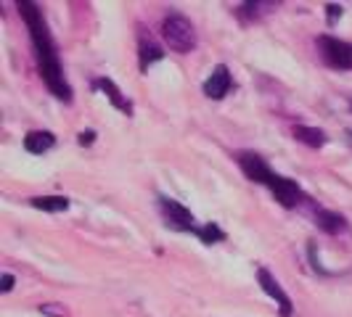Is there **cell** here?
I'll use <instances>...</instances> for the list:
<instances>
[{"instance_id": "5", "label": "cell", "mask_w": 352, "mask_h": 317, "mask_svg": "<svg viewBox=\"0 0 352 317\" xmlns=\"http://www.w3.org/2000/svg\"><path fill=\"white\" fill-rule=\"evenodd\" d=\"M318 48H320V56L329 67L344 71L352 69V43L331 35H320L318 37Z\"/></svg>"}, {"instance_id": "13", "label": "cell", "mask_w": 352, "mask_h": 317, "mask_svg": "<svg viewBox=\"0 0 352 317\" xmlns=\"http://www.w3.org/2000/svg\"><path fill=\"white\" fill-rule=\"evenodd\" d=\"M30 207H35L40 211L58 214V211L69 209V198L67 196H35V198H30Z\"/></svg>"}, {"instance_id": "7", "label": "cell", "mask_w": 352, "mask_h": 317, "mask_svg": "<svg viewBox=\"0 0 352 317\" xmlns=\"http://www.w3.org/2000/svg\"><path fill=\"white\" fill-rule=\"evenodd\" d=\"M230 88H233V77H230V69L226 64H217V67L210 71V77L204 80V85H201L204 95L212 98V101H223L230 93Z\"/></svg>"}, {"instance_id": "19", "label": "cell", "mask_w": 352, "mask_h": 317, "mask_svg": "<svg viewBox=\"0 0 352 317\" xmlns=\"http://www.w3.org/2000/svg\"><path fill=\"white\" fill-rule=\"evenodd\" d=\"M77 143H80V145H93V143H96V132H93V130H82V132L77 135Z\"/></svg>"}, {"instance_id": "16", "label": "cell", "mask_w": 352, "mask_h": 317, "mask_svg": "<svg viewBox=\"0 0 352 317\" xmlns=\"http://www.w3.org/2000/svg\"><path fill=\"white\" fill-rule=\"evenodd\" d=\"M196 238H199L204 246H212V244H220V241L226 238V233H223V228H220L217 222H207V225H201Z\"/></svg>"}, {"instance_id": "11", "label": "cell", "mask_w": 352, "mask_h": 317, "mask_svg": "<svg viewBox=\"0 0 352 317\" xmlns=\"http://www.w3.org/2000/svg\"><path fill=\"white\" fill-rule=\"evenodd\" d=\"M53 145H56V135L48 132V130H32V132H27V138H24V148L30 151V154H45V151H51Z\"/></svg>"}, {"instance_id": "10", "label": "cell", "mask_w": 352, "mask_h": 317, "mask_svg": "<svg viewBox=\"0 0 352 317\" xmlns=\"http://www.w3.org/2000/svg\"><path fill=\"white\" fill-rule=\"evenodd\" d=\"M313 222H316L323 233H329V235H339V233H344V230L350 228L344 214L331 211V209H320V207H313Z\"/></svg>"}, {"instance_id": "6", "label": "cell", "mask_w": 352, "mask_h": 317, "mask_svg": "<svg viewBox=\"0 0 352 317\" xmlns=\"http://www.w3.org/2000/svg\"><path fill=\"white\" fill-rule=\"evenodd\" d=\"M257 283H260V288H263L265 294L270 296V299L278 304V312L281 317H292L294 315V304L289 299V294L281 288V283L276 281V275L267 270V267H257Z\"/></svg>"}, {"instance_id": "21", "label": "cell", "mask_w": 352, "mask_h": 317, "mask_svg": "<svg viewBox=\"0 0 352 317\" xmlns=\"http://www.w3.org/2000/svg\"><path fill=\"white\" fill-rule=\"evenodd\" d=\"M347 143H350V148H352V130L347 132Z\"/></svg>"}, {"instance_id": "20", "label": "cell", "mask_w": 352, "mask_h": 317, "mask_svg": "<svg viewBox=\"0 0 352 317\" xmlns=\"http://www.w3.org/2000/svg\"><path fill=\"white\" fill-rule=\"evenodd\" d=\"M14 275H11V272H3V278H0V291H3V294H8V291H11V288H14Z\"/></svg>"}, {"instance_id": "9", "label": "cell", "mask_w": 352, "mask_h": 317, "mask_svg": "<svg viewBox=\"0 0 352 317\" xmlns=\"http://www.w3.org/2000/svg\"><path fill=\"white\" fill-rule=\"evenodd\" d=\"M93 88L101 90L106 98H109V104L114 106L117 111H122L124 117H133V101L114 85V80H109V77H96V80H93Z\"/></svg>"}, {"instance_id": "8", "label": "cell", "mask_w": 352, "mask_h": 317, "mask_svg": "<svg viewBox=\"0 0 352 317\" xmlns=\"http://www.w3.org/2000/svg\"><path fill=\"white\" fill-rule=\"evenodd\" d=\"M236 161H239L241 172H244L252 183H260V185H265L267 175L273 172V169L267 167V161H265L260 154H254V151H241V154H236Z\"/></svg>"}, {"instance_id": "17", "label": "cell", "mask_w": 352, "mask_h": 317, "mask_svg": "<svg viewBox=\"0 0 352 317\" xmlns=\"http://www.w3.org/2000/svg\"><path fill=\"white\" fill-rule=\"evenodd\" d=\"M40 312L48 317H69V309L64 304H40Z\"/></svg>"}, {"instance_id": "3", "label": "cell", "mask_w": 352, "mask_h": 317, "mask_svg": "<svg viewBox=\"0 0 352 317\" xmlns=\"http://www.w3.org/2000/svg\"><path fill=\"white\" fill-rule=\"evenodd\" d=\"M159 209H162V214H164L167 228L177 230V233H194V235H199L201 225H196L194 214L186 209L180 201L167 198V196H159Z\"/></svg>"}, {"instance_id": "14", "label": "cell", "mask_w": 352, "mask_h": 317, "mask_svg": "<svg viewBox=\"0 0 352 317\" xmlns=\"http://www.w3.org/2000/svg\"><path fill=\"white\" fill-rule=\"evenodd\" d=\"M138 61H141V71H148V67H151V64H157V61H162V58H164V51H162V48H159L157 43H154V40H151V37H148V40H146V37H141V45H138Z\"/></svg>"}, {"instance_id": "4", "label": "cell", "mask_w": 352, "mask_h": 317, "mask_svg": "<svg viewBox=\"0 0 352 317\" xmlns=\"http://www.w3.org/2000/svg\"><path fill=\"white\" fill-rule=\"evenodd\" d=\"M265 188L276 196V201L281 204L283 209H294V207H300L302 201H307L297 180H289V177L276 175V172H270V175H267Z\"/></svg>"}, {"instance_id": "15", "label": "cell", "mask_w": 352, "mask_h": 317, "mask_svg": "<svg viewBox=\"0 0 352 317\" xmlns=\"http://www.w3.org/2000/svg\"><path fill=\"white\" fill-rule=\"evenodd\" d=\"M270 11H276V3H260V0H257V3L249 0V3H241V5L236 8V14H239L241 19H247V16L260 19L263 14H270Z\"/></svg>"}, {"instance_id": "1", "label": "cell", "mask_w": 352, "mask_h": 317, "mask_svg": "<svg viewBox=\"0 0 352 317\" xmlns=\"http://www.w3.org/2000/svg\"><path fill=\"white\" fill-rule=\"evenodd\" d=\"M19 14H21L27 30H30V40H32V48H35V58H37V69H40V77H43L45 88L51 90L58 101L69 104L72 88L69 82L64 80V69H61V61H58V53H56V43H53L51 32H48V24L43 19L40 5L32 3V0H21L19 3Z\"/></svg>"}, {"instance_id": "18", "label": "cell", "mask_w": 352, "mask_h": 317, "mask_svg": "<svg viewBox=\"0 0 352 317\" xmlns=\"http://www.w3.org/2000/svg\"><path fill=\"white\" fill-rule=\"evenodd\" d=\"M342 14H344V8H342V5H336V3H329V5H326V21H329L331 27L342 19Z\"/></svg>"}, {"instance_id": "2", "label": "cell", "mask_w": 352, "mask_h": 317, "mask_svg": "<svg viewBox=\"0 0 352 317\" xmlns=\"http://www.w3.org/2000/svg\"><path fill=\"white\" fill-rule=\"evenodd\" d=\"M162 37H164L167 48L175 53H191L199 43L194 24L183 14H167L162 19Z\"/></svg>"}, {"instance_id": "12", "label": "cell", "mask_w": 352, "mask_h": 317, "mask_svg": "<svg viewBox=\"0 0 352 317\" xmlns=\"http://www.w3.org/2000/svg\"><path fill=\"white\" fill-rule=\"evenodd\" d=\"M294 138L305 145H310V148H323L326 143H329V135L323 132V130H318V127H305V124H297L294 127Z\"/></svg>"}]
</instances>
